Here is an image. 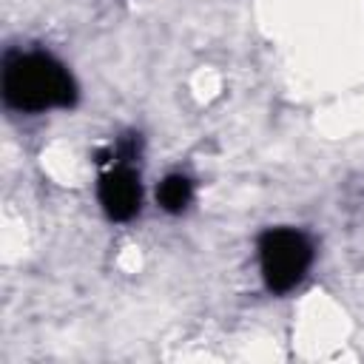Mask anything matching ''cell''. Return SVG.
I'll return each mask as SVG.
<instances>
[{
    "instance_id": "7a4b0ae2",
    "label": "cell",
    "mask_w": 364,
    "mask_h": 364,
    "mask_svg": "<svg viewBox=\"0 0 364 364\" xmlns=\"http://www.w3.org/2000/svg\"><path fill=\"white\" fill-rule=\"evenodd\" d=\"M313 264V242L299 228H270L259 236V270L270 293L293 290Z\"/></svg>"
},
{
    "instance_id": "3957f363",
    "label": "cell",
    "mask_w": 364,
    "mask_h": 364,
    "mask_svg": "<svg viewBox=\"0 0 364 364\" xmlns=\"http://www.w3.org/2000/svg\"><path fill=\"white\" fill-rule=\"evenodd\" d=\"M97 199H100L105 216L114 222H128L139 213L142 185H139V173L131 168V162H114L100 176Z\"/></svg>"
},
{
    "instance_id": "6da1fadb",
    "label": "cell",
    "mask_w": 364,
    "mask_h": 364,
    "mask_svg": "<svg viewBox=\"0 0 364 364\" xmlns=\"http://www.w3.org/2000/svg\"><path fill=\"white\" fill-rule=\"evenodd\" d=\"M3 100L14 111L40 114L48 108H71L77 85L68 68L48 51H9L3 60Z\"/></svg>"
},
{
    "instance_id": "277c9868",
    "label": "cell",
    "mask_w": 364,
    "mask_h": 364,
    "mask_svg": "<svg viewBox=\"0 0 364 364\" xmlns=\"http://www.w3.org/2000/svg\"><path fill=\"white\" fill-rule=\"evenodd\" d=\"M193 199V185L185 173H168L156 188V202L168 213H182Z\"/></svg>"
}]
</instances>
